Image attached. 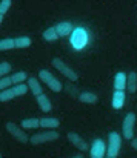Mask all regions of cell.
I'll return each mask as SVG.
<instances>
[{"instance_id":"obj_1","label":"cell","mask_w":137,"mask_h":158,"mask_svg":"<svg viewBox=\"0 0 137 158\" xmlns=\"http://www.w3.org/2000/svg\"><path fill=\"white\" fill-rule=\"evenodd\" d=\"M39 80L46 85L52 92H62L63 91V85H62V81L51 72V71H48V69H40L39 71Z\"/></svg>"},{"instance_id":"obj_2","label":"cell","mask_w":137,"mask_h":158,"mask_svg":"<svg viewBox=\"0 0 137 158\" xmlns=\"http://www.w3.org/2000/svg\"><path fill=\"white\" fill-rule=\"evenodd\" d=\"M28 91L29 89H28V85L26 83L14 85V86H11V88H8V89H5V91L0 92V102L5 103V102H11L15 97H23Z\"/></svg>"},{"instance_id":"obj_3","label":"cell","mask_w":137,"mask_h":158,"mask_svg":"<svg viewBox=\"0 0 137 158\" xmlns=\"http://www.w3.org/2000/svg\"><path fill=\"white\" fill-rule=\"evenodd\" d=\"M106 157L116 158L120 152V148H122V135L117 132V131H113L109 132L108 135V143H106Z\"/></svg>"},{"instance_id":"obj_4","label":"cell","mask_w":137,"mask_h":158,"mask_svg":"<svg viewBox=\"0 0 137 158\" xmlns=\"http://www.w3.org/2000/svg\"><path fill=\"white\" fill-rule=\"evenodd\" d=\"M90 42V35L86 32L85 28H74V31L71 32V45L74 46V49L80 51L83 49Z\"/></svg>"},{"instance_id":"obj_5","label":"cell","mask_w":137,"mask_h":158,"mask_svg":"<svg viewBox=\"0 0 137 158\" xmlns=\"http://www.w3.org/2000/svg\"><path fill=\"white\" fill-rule=\"evenodd\" d=\"M52 66H54V69H57L62 75H65L68 80H71V81H77L79 80V74L69 66V64H66L62 58H57V57H54L52 58Z\"/></svg>"},{"instance_id":"obj_6","label":"cell","mask_w":137,"mask_h":158,"mask_svg":"<svg viewBox=\"0 0 137 158\" xmlns=\"http://www.w3.org/2000/svg\"><path fill=\"white\" fill-rule=\"evenodd\" d=\"M5 127H6L8 134H11V137H12L14 140H17L19 143H22V144L29 143V135H28V134L25 132V129H23L22 126H19L17 123L8 121V123L5 124Z\"/></svg>"},{"instance_id":"obj_7","label":"cell","mask_w":137,"mask_h":158,"mask_svg":"<svg viewBox=\"0 0 137 158\" xmlns=\"http://www.w3.org/2000/svg\"><path fill=\"white\" fill-rule=\"evenodd\" d=\"M134 127H136V114L128 112L123 117V123H122V135L126 141L128 140L131 141L134 138Z\"/></svg>"},{"instance_id":"obj_8","label":"cell","mask_w":137,"mask_h":158,"mask_svg":"<svg viewBox=\"0 0 137 158\" xmlns=\"http://www.w3.org/2000/svg\"><path fill=\"white\" fill-rule=\"evenodd\" d=\"M60 137L59 132L55 131H42V132H37V134H33L29 137V143L33 146H39V144H43V143H49V141H54Z\"/></svg>"},{"instance_id":"obj_9","label":"cell","mask_w":137,"mask_h":158,"mask_svg":"<svg viewBox=\"0 0 137 158\" xmlns=\"http://www.w3.org/2000/svg\"><path fill=\"white\" fill-rule=\"evenodd\" d=\"M106 143L102 138H95L90 146V157L91 158H105L106 157Z\"/></svg>"},{"instance_id":"obj_10","label":"cell","mask_w":137,"mask_h":158,"mask_svg":"<svg viewBox=\"0 0 137 158\" xmlns=\"http://www.w3.org/2000/svg\"><path fill=\"white\" fill-rule=\"evenodd\" d=\"M66 138H68V141H69L74 148H77L79 151H82V152L90 151V144H88L77 132H68V134H66Z\"/></svg>"},{"instance_id":"obj_11","label":"cell","mask_w":137,"mask_h":158,"mask_svg":"<svg viewBox=\"0 0 137 158\" xmlns=\"http://www.w3.org/2000/svg\"><path fill=\"white\" fill-rule=\"evenodd\" d=\"M125 100H126V94L125 91H114L113 94V100H111V106L116 110H120L125 106Z\"/></svg>"},{"instance_id":"obj_12","label":"cell","mask_w":137,"mask_h":158,"mask_svg":"<svg viewBox=\"0 0 137 158\" xmlns=\"http://www.w3.org/2000/svg\"><path fill=\"white\" fill-rule=\"evenodd\" d=\"M26 85H28L29 92H31L34 97L43 94V91H42V81L39 80V77H29L28 81H26Z\"/></svg>"},{"instance_id":"obj_13","label":"cell","mask_w":137,"mask_h":158,"mask_svg":"<svg viewBox=\"0 0 137 158\" xmlns=\"http://www.w3.org/2000/svg\"><path fill=\"white\" fill-rule=\"evenodd\" d=\"M60 126V121L59 118L55 117H43L40 118V127L42 129H46V131H54Z\"/></svg>"},{"instance_id":"obj_14","label":"cell","mask_w":137,"mask_h":158,"mask_svg":"<svg viewBox=\"0 0 137 158\" xmlns=\"http://www.w3.org/2000/svg\"><path fill=\"white\" fill-rule=\"evenodd\" d=\"M55 31L59 37H66V35H71V32L74 31V26L71 22H60L55 25Z\"/></svg>"},{"instance_id":"obj_15","label":"cell","mask_w":137,"mask_h":158,"mask_svg":"<svg viewBox=\"0 0 137 158\" xmlns=\"http://www.w3.org/2000/svg\"><path fill=\"white\" fill-rule=\"evenodd\" d=\"M128 75L125 72H117L114 77V91H126Z\"/></svg>"},{"instance_id":"obj_16","label":"cell","mask_w":137,"mask_h":158,"mask_svg":"<svg viewBox=\"0 0 137 158\" xmlns=\"http://www.w3.org/2000/svg\"><path fill=\"white\" fill-rule=\"evenodd\" d=\"M77 98H79L80 103H85V105H95L97 100H99V97H97L94 92H90V91L80 92V94L77 95Z\"/></svg>"},{"instance_id":"obj_17","label":"cell","mask_w":137,"mask_h":158,"mask_svg":"<svg viewBox=\"0 0 137 158\" xmlns=\"http://www.w3.org/2000/svg\"><path fill=\"white\" fill-rule=\"evenodd\" d=\"M36 100H37V105H39L42 112H51V110H52V103H51V100L48 98V95L40 94V95L36 97Z\"/></svg>"},{"instance_id":"obj_18","label":"cell","mask_w":137,"mask_h":158,"mask_svg":"<svg viewBox=\"0 0 137 158\" xmlns=\"http://www.w3.org/2000/svg\"><path fill=\"white\" fill-rule=\"evenodd\" d=\"M126 91L130 94H134L137 91V72L131 71L128 74V81H126Z\"/></svg>"},{"instance_id":"obj_19","label":"cell","mask_w":137,"mask_h":158,"mask_svg":"<svg viewBox=\"0 0 137 158\" xmlns=\"http://www.w3.org/2000/svg\"><path fill=\"white\" fill-rule=\"evenodd\" d=\"M20 126L23 127V129H37V127H40V118H25V120H22V123H20Z\"/></svg>"},{"instance_id":"obj_20","label":"cell","mask_w":137,"mask_h":158,"mask_svg":"<svg viewBox=\"0 0 137 158\" xmlns=\"http://www.w3.org/2000/svg\"><path fill=\"white\" fill-rule=\"evenodd\" d=\"M42 37H43L45 42H55L57 39H60L59 34H57V31H55V26L46 28L45 31H43V34H42Z\"/></svg>"},{"instance_id":"obj_21","label":"cell","mask_w":137,"mask_h":158,"mask_svg":"<svg viewBox=\"0 0 137 158\" xmlns=\"http://www.w3.org/2000/svg\"><path fill=\"white\" fill-rule=\"evenodd\" d=\"M11 80H12V85H22V83H26L28 81V74L25 71H17L11 75Z\"/></svg>"},{"instance_id":"obj_22","label":"cell","mask_w":137,"mask_h":158,"mask_svg":"<svg viewBox=\"0 0 137 158\" xmlns=\"http://www.w3.org/2000/svg\"><path fill=\"white\" fill-rule=\"evenodd\" d=\"M14 40H15V48H17V49L29 48L31 43H33V40H31L29 37H26V35H20V37H17V39H14Z\"/></svg>"},{"instance_id":"obj_23","label":"cell","mask_w":137,"mask_h":158,"mask_svg":"<svg viewBox=\"0 0 137 158\" xmlns=\"http://www.w3.org/2000/svg\"><path fill=\"white\" fill-rule=\"evenodd\" d=\"M15 49V40L14 39H2L0 40V51H11Z\"/></svg>"},{"instance_id":"obj_24","label":"cell","mask_w":137,"mask_h":158,"mask_svg":"<svg viewBox=\"0 0 137 158\" xmlns=\"http://www.w3.org/2000/svg\"><path fill=\"white\" fill-rule=\"evenodd\" d=\"M11 69H12L11 63H8V61H2V63H0V78H2V77H6V75L11 72Z\"/></svg>"},{"instance_id":"obj_25","label":"cell","mask_w":137,"mask_h":158,"mask_svg":"<svg viewBox=\"0 0 137 158\" xmlns=\"http://www.w3.org/2000/svg\"><path fill=\"white\" fill-rule=\"evenodd\" d=\"M11 86H14L11 77L6 75V77H2V78H0V92L5 91V89H8V88H11Z\"/></svg>"},{"instance_id":"obj_26","label":"cell","mask_w":137,"mask_h":158,"mask_svg":"<svg viewBox=\"0 0 137 158\" xmlns=\"http://www.w3.org/2000/svg\"><path fill=\"white\" fill-rule=\"evenodd\" d=\"M12 5V0H0V14H6Z\"/></svg>"},{"instance_id":"obj_27","label":"cell","mask_w":137,"mask_h":158,"mask_svg":"<svg viewBox=\"0 0 137 158\" xmlns=\"http://www.w3.org/2000/svg\"><path fill=\"white\" fill-rule=\"evenodd\" d=\"M131 146L137 151V138H133V140H131Z\"/></svg>"},{"instance_id":"obj_28","label":"cell","mask_w":137,"mask_h":158,"mask_svg":"<svg viewBox=\"0 0 137 158\" xmlns=\"http://www.w3.org/2000/svg\"><path fill=\"white\" fill-rule=\"evenodd\" d=\"M71 158H85V157H83L82 154H79V155H73V157H71Z\"/></svg>"},{"instance_id":"obj_29","label":"cell","mask_w":137,"mask_h":158,"mask_svg":"<svg viewBox=\"0 0 137 158\" xmlns=\"http://www.w3.org/2000/svg\"><path fill=\"white\" fill-rule=\"evenodd\" d=\"M3 17H5V15H3V14H0V25H2V22H3Z\"/></svg>"},{"instance_id":"obj_30","label":"cell","mask_w":137,"mask_h":158,"mask_svg":"<svg viewBox=\"0 0 137 158\" xmlns=\"http://www.w3.org/2000/svg\"><path fill=\"white\" fill-rule=\"evenodd\" d=\"M0 158H2V154H0Z\"/></svg>"},{"instance_id":"obj_31","label":"cell","mask_w":137,"mask_h":158,"mask_svg":"<svg viewBox=\"0 0 137 158\" xmlns=\"http://www.w3.org/2000/svg\"><path fill=\"white\" fill-rule=\"evenodd\" d=\"M106 158H111V157H106Z\"/></svg>"}]
</instances>
